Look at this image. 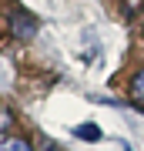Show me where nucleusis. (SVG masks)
Segmentation results:
<instances>
[{
    "mask_svg": "<svg viewBox=\"0 0 144 151\" xmlns=\"http://www.w3.org/2000/svg\"><path fill=\"white\" fill-rule=\"evenodd\" d=\"M10 27H14V34L20 40H30L34 34H37V20H34L30 14H20V10H17V14H10Z\"/></svg>",
    "mask_w": 144,
    "mask_h": 151,
    "instance_id": "nucleus-1",
    "label": "nucleus"
},
{
    "mask_svg": "<svg viewBox=\"0 0 144 151\" xmlns=\"http://www.w3.org/2000/svg\"><path fill=\"white\" fill-rule=\"evenodd\" d=\"M128 94H131V101L138 104V108H144V70H138L128 81Z\"/></svg>",
    "mask_w": 144,
    "mask_h": 151,
    "instance_id": "nucleus-2",
    "label": "nucleus"
},
{
    "mask_svg": "<svg viewBox=\"0 0 144 151\" xmlns=\"http://www.w3.org/2000/svg\"><path fill=\"white\" fill-rule=\"evenodd\" d=\"M0 151H34L27 138H17V134H0Z\"/></svg>",
    "mask_w": 144,
    "mask_h": 151,
    "instance_id": "nucleus-3",
    "label": "nucleus"
},
{
    "mask_svg": "<svg viewBox=\"0 0 144 151\" xmlns=\"http://www.w3.org/2000/svg\"><path fill=\"white\" fill-rule=\"evenodd\" d=\"M74 134L84 138V141H101V128H97V124H77Z\"/></svg>",
    "mask_w": 144,
    "mask_h": 151,
    "instance_id": "nucleus-4",
    "label": "nucleus"
},
{
    "mask_svg": "<svg viewBox=\"0 0 144 151\" xmlns=\"http://www.w3.org/2000/svg\"><path fill=\"white\" fill-rule=\"evenodd\" d=\"M10 124H14V114L7 111V108H0V134H7V131H10Z\"/></svg>",
    "mask_w": 144,
    "mask_h": 151,
    "instance_id": "nucleus-5",
    "label": "nucleus"
},
{
    "mask_svg": "<svg viewBox=\"0 0 144 151\" xmlns=\"http://www.w3.org/2000/svg\"><path fill=\"white\" fill-rule=\"evenodd\" d=\"M40 145H44V151H60V148H57V145H54V141H50V138H44V141H40Z\"/></svg>",
    "mask_w": 144,
    "mask_h": 151,
    "instance_id": "nucleus-6",
    "label": "nucleus"
}]
</instances>
